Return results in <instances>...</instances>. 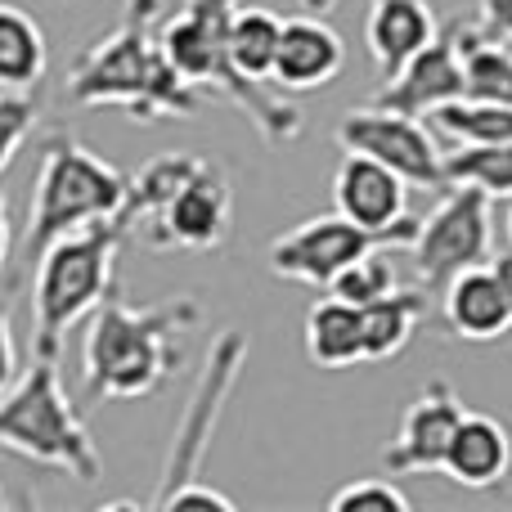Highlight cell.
Here are the masks:
<instances>
[{
	"instance_id": "5",
	"label": "cell",
	"mask_w": 512,
	"mask_h": 512,
	"mask_svg": "<svg viewBox=\"0 0 512 512\" xmlns=\"http://www.w3.org/2000/svg\"><path fill=\"white\" fill-rule=\"evenodd\" d=\"M126 234L117 221L81 225L59 234L32 256V351L59 360L68 333L90 319V310L117 292V252Z\"/></svg>"
},
{
	"instance_id": "20",
	"label": "cell",
	"mask_w": 512,
	"mask_h": 512,
	"mask_svg": "<svg viewBox=\"0 0 512 512\" xmlns=\"http://www.w3.org/2000/svg\"><path fill=\"white\" fill-rule=\"evenodd\" d=\"M427 288H391L387 297L360 306V324H364V360L369 364H387L405 351L418 337V328L427 324Z\"/></svg>"
},
{
	"instance_id": "23",
	"label": "cell",
	"mask_w": 512,
	"mask_h": 512,
	"mask_svg": "<svg viewBox=\"0 0 512 512\" xmlns=\"http://www.w3.org/2000/svg\"><path fill=\"white\" fill-rule=\"evenodd\" d=\"M427 126L450 144H504L512 140V104H490V99L459 95L450 104L432 108Z\"/></svg>"
},
{
	"instance_id": "10",
	"label": "cell",
	"mask_w": 512,
	"mask_h": 512,
	"mask_svg": "<svg viewBox=\"0 0 512 512\" xmlns=\"http://www.w3.org/2000/svg\"><path fill=\"white\" fill-rule=\"evenodd\" d=\"M333 140L342 144V153H364V158L391 167L400 180H409V189H445V153L423 117L364 104L337 122Z\"/></svg>"
},
{
	"instance_id": "8",
	"label": "cell",
	"mask_w": 512,
	"mask_h": 512,
	"mask_svg": "<svg viewBox=\"0 0 512 512\" xmlns=\"http://www.w3.org/2000/svg\"><path fill=\"white\" fill-rule=\"evenodd\" d=\"M495 248V230H490V198L472 185H450V194L418 221L414 239H409V261H414L418 288L441 292L454 274L486 265Z\"/></svg>"
},
{
	"instance_id": "1",
	"label": "cell",
	"mask_w": 512,
	"mask_h": 512,
	"mask_svg": "<svg viewBox=\"0 0 512 512\" xmlns=\"http://www.w3.org/2000/svg\"><path fill=\"white\" fill-rule=\"evenodd\" d=\"M167 0H126L108 36L72 59L68 99L81 108H117L131 122H189L203 104L194 86L171 68L158 45V23Z\"/></svg>"
},
{
	"instance_id": "19",
	"label": "cell",
	"mask_w": 512,
	"mask_h": 512,
	"mask_svg": "<svg viewBox=\"0 0 512 512\" xmlns=\"http://www.w3.org/2000/svg\"><path fill=\"white\" fill-rule=\"evenodd\" d=\"M454 45H459V68H463V95L490 99V104H512V41L495 36L481 23H450Z\"/></svg>"
},
{
	"instance_id": "15",
	"label": "cell",
	"mask_w": 512,
	"mask_h": 512,
	"mask_svg": "<svg viewBox=\"0 0 512 512\" xmlns=\"http://www.w3.org/2000/svg\"><path fill=\"white\" fill-rule=\"evenodd\" d=\"M346 68V45L324 18L301 14L283 18L279 50H274L270 86L283 95H306V90H324L337 81V72Z\"/></svg>"
},
{
	"instance_id": "17",
	"label": "cell",
	"mask_w": 512,
	"mask_h": 512,
	"mask_svg": "<svg viewBox=\"0 0 512 512\" xmlns=\"http://www.w3.org/2000/svg\"><path fill=\"white\" fill-rule=\"evenodd\" d=\"M441 23H436L427 0H369L364 14V50L378 77H391L405 68L427 41H436Z\"/></svg>"
},
{
	"instance_id": "32",
	"label": "cell",
	"mask_w": 512,
	"mask_h": 512,
	"mask_svg": "<svg viewBox=\"0 0 512 512\" xmlns=\"http://www.w3.org/2000/svg\"><path fill=\"white\" fill-rule=\"evenodd\" d=\"M9 248H14V221H9V198H5V189H0V270H5V261H9Z\"/></svg>"
},
{
	"instance_id": "6",
	"label": "cell",
	"mask_w": 512,
	"mask_h": 512,
	"mask_svg": "<svg viewBox=\"0 0 512 512\" xmlns=\"http://www.w3.org/2000/svg\"><path fill=\"white\" fill-rule=\"evenodd\" d=\"M0 450L41 468H59L72 481L104 477V454L77 414L59 378V360L36 355L5 391H0Z\"/></svg>"
},
{
	"instance_id": "34",
	"label": "cell",
	"mask_w": 512,
	"mask_h": 512,
	"mask_svg": "<svg viewBox=\"0 0 512 512\" xmlns=\"http://www.w3.org/2000/svg\"><path fill=\"white\" fill-rule=\"evenodd\" d=\"M9 508V495H5V486H0V512H5Z\"/></svg>"
},
{
	"instance_id": "24",
	"label": "cell",
	"mask_w": 512,
	"mask_h": 512,
	"mask_svg": "<svg viewBox=\"0 0 512 512\" xmlns=\"http://www.w3.org/2000/svg\"><path fill=\"white\" fill-rule=\"evenodd\" d=\"M279 32L283 18L265 5H243L234 9L230 32H225V45H230V63L252 81H270L274 68V50H279Z\"/></svg>"
},
{
	"instance_id": "26",
	"label": "cell",
	"mask_w": 512,
	"mask_h": 512,
	"mask_svg": "<svg viewBox=\"0 0 512 512\" xmlns=\"http://www.w3.org/2000/svg\"><path fill=\"white\" fill-rule=\"evenodd\" d=\"M391 252L396 248H373L364 256H355L351 265H346L342 274H337L333 283H328L324 292H333V297L351 301V306H369V301L387 297L391 288H396V261H391Z\"/></svg>"
},
{
	"instance_id": "14",
	"label": "cell",
	"mask_w": 512,
	"mask_h": 512,
	"mask_svg": "<svg viewBox=\"0 0 512 512\" xmlns=\"http://www.w3.org/2000/svg\"><path fill=\"white\" fill-rule=\"evenodd\" d=\"M333 212L364 230H400L414 221L409 212V180H400L391 167L364 158V153H342L333 171Z\"/></svg>"
},
{
	"instance_id": "31",
	"label": "cell",
	"mask_w": 512,
	"mask_h": 512,
	"mask_svg": "<svg viewBox=\"0 0 512 512\" xmlns=\"http://www.w3.org/2000/svg\"><path fill=\"white\" fill-rule=\"evenodd\" d=\"M481 27H490L495 36H504V41H512V0H477Z\"/></svg>"
},
{
	"instance_id": "21",
	"label": "cell",
	"mask_w": 512,
	"mask_h": 512,
	"mask_svg": "<svg viewBox=\"0 0 512 512\" xmlns=\"http://www.w3.org/2000/svg\"><path fill=\"white\" fill-rule=\"evenodd\" d=\"M306 355L319 369H355L364 364V324L360 306L342 297H319L306 310Z\"/></svg>"
},
{
	"instance_id": "13",
	"label": "cell",
	"mask_w": 512,
	"mask_h": 512,
	"mask_svg": "<svg viewBox=\"0 0 512 512\" xmlns=\"http://www.w3.org/2000/svg\"><path fill=\"white\" fill-rule=\"evenodd\" d=\"M463 95V68H459V45L454 32L441 27L436 41H427L405 68H396L391 77H382V90H373L369 104L387 108V113L405 117H427L432 108L450 104Z\"/></svg>"
},
{
	"instance_id": "2",
	"label": "cell",
	"mask_w": 512,
	"mask_h": 512,
	"mask_svg": "<svg viewBox=\"0 0 512 512\" xmlns=\"http://www.w3.org/2000/svg\"><path fill=\"white\" fill-rule=\"evenodd\" d=\"M203 324L194 297H171L167 306H131L122 292H108L90 310L81 342V387L95 405L144 400L162 391L185 364V333Z\"/></svg>"
},
{
	"instance_id": "35",
	"label": "cell",
	"mask_w": 512,
	"mask_h": 512,
	"mask_svg": "<svg viewBox=\"0 0 512 512\" xmlns=\"http://www.w3.org/2000/svg\"><path fill=\"white\" fill-rule=\"evenodd\" d=\"M508 243H512V207H508Z\"/></svg>"
},
{
	"instance_id": "28",
	"label": "cell",
	"mask_w": 512,
	"mask_h": 512,
	"mask_svg": "<svg viewBox=\"0 0 512 512\" xmlns=\"http://www.w3.org/2000/svg\"><path fill=\"white\" fill-rule=\"evenodd\" d=\"M36 113H41L36 90H0V171L14 162V153L32 135Z\"/></svg>"
},
{
	"instance_id": "33",
	"label": "cell",
	"mask_w": 512,
	"mask_h": 512,
	"mask_svg": "<svg viewBox=\"0 0 512 512\" xmlns=\"http://www.w3.org/2000/svg\"><path fill=\"white\" fill-rule=\"evenodd\" d=\"M490 274L499 279V288H504V297H508V306H512V248L499 252V256H490Z\"/></svg>"
},
{
	"instance_id": "9",
	"label": "cell",
	"mask_w": 512,
	"mask_h": 512,
	"mask_svg": "<svg viewBox=\"0 0 512 512\" xmlns=\"http://www.w3.org/2000/svg\"><path fill=\"white\" fill-rule=\"evenodd\" d=\"M418 221L400 225V230H364V225L346 221L342 212H324L310 221L283 230L279 239L265 252L270 274L288 283H306V288H328L355 256L373 252V248H409Z\"/></svg>"
},
{
	"instance_id": "18",
	"label": "cell",
	"mask_w": 512,
	"mask_h": 512,
	"mask_svg": "<svg viewBox=\"0 0 512 512\" xmlns=\"http://www.w3.org/2000/svg\"><path fill=\"white\" fill-rule=\"evenodd\" d=\"M441 315L450 324L454 337L463 342H499L512 328V306L499 288V279L486 265H472V270L454 274L441 288Z\"/></svg>"
},
{
	"instance_id": "30",
	"label": "cell",
	"mask_w": 512,
	"mask_h": 512,
	"mask_svg": "<svg viewBox=\"0 0 512 512\" xmlns=\"http://www.w3.org/2000/svg\"><path fill=\"white\" fill-rule=\"evenodd\" d=\"M18 378V346H14V324H9V306L0 301V391Z\"/></svg>"
},
{
	"instance_id": "25",
	"label": "cell",
	"mask_w": 512,
	"mask_h": 512,
	"mask_svg": "<svg viewBox=\"0 0 512 512\" xmlns=\"http://www.w3.org/2000/svg\"><path fill=\"white\" fill-rule=\"evenodd\" d=\"M445 185H472L490 203L495 198H512V140L454 144V153H445Z\"/></svg>"
},
{
	"instance_id": "7",
	"label": "cell",
	"mask_w": 512,
	"mask_h": 512,
	"mask_svg": "<svg viewBox=\"0 0 512 512\" xmlns=\"http://www.w3.org/2000/svg\"><path fill=\"white\" fill-rule=\"evenodd\" d=\"M126 180L131 176H122L113 162H104L72 131L45 135L32 185V212H27V256H36L45 243L81 230V225L117 221L126 203Z\"/></svg>"
},
{
	"instance_id": "22",
	"label": "cell",
	"mask_w": 512,
	"mask_h": 512,
	"mask_svg": "<svg viewBox=\"0 0 512 512\" xmlns=\"http://www.w3.org/2000/svg\"><path fill=\"white\" fill-rule=\"evenodd\" d=\"M50 68L45 32L27 9L0 5V90H36Z\"/></svg>"
},
{
	"instance_id": "11",
	"label": "cell",
	"mask_w": 512,
	"mask_h": 512,
	"mask_svg": "<svg viewBox=\"0 0 512 512\" xmlns=\"http://www.w3.org/2000/svg\"><path fill=\"white\" fill-rule=\"evenodd\" d=\"M243 360H248V337H243L239 328H225L212 342V351H207V369H203V378H198L194 400H189L185 418H180V427H176L171 459H167V486L158 490V499L189 486V481H203L198 472H203L207 445H212L216 423H221V414H225V400L239 387ZM158 499H153V504H158Z\"/></svg>"
},
{
	"instance_id": "29",
	"label": "cell",
	"mask_w": 512,
	"mask_h": 512,
	"mask_svg": "<svg viewBox=\"0 0 512 512\" xmlns=\"http://www.w3.org/2000/svg\"><path fill=\"white\" fill-rule=\"evenodd\" d=\"M158 508H167V512H189V508H198V512H234V499L221 495V490H212V486H203V481H189V486L162 495Z\"/></svg>"
},
{
	"instance_id": "4",
	"label": "cell",
	"mask_w": 512,
	"mask_h": 512,
	"mask_svg": "<svg viewBox=\"0 0 512 512\" xmlns=\"http://www.w3.org/2000/svg\"><path fill=\"white\" fill-rule=\"evenodd\" d=\"M239 0H185L180 9H171V18L162 23L158 45L171 59V68L198 90L212 95L221 104H234L243 117L265 135L270 144H292L306 131V113L297 99H288L283 90H274L270 81L243 77L230 63V18Z\"/></svg>"
},
{
	"instance_id": "27",
	"label": "cell",
	"mask_w": 512,
	"mask_h": 512,
	"mask_svg": "<svg viewBox=\"0 0 512 512\" xmlns=\"http://www.w3.org/2000/svg\"><path fill=\"white\" fill-rule=\"evenodd\" d=\"M333 512H409V495L391 477H360L328 499Z\"/></svg>"
},
{
	"instance_id": "16",
	"label": "cell",
	"mask_w": 512,
	"mask_h": 512,
	"mask_svg": "<svg viewBox=\"0 0 512 512\" xmlns=\"http://www.w3.org/2000/svg\"><path fill=\"white\" fill-rule=\"evenodd\" d=\"M512 468V436L499 418L463 409L459 427H454L450 445L441 459V477H450L463 490H495L504 486Z\"/></svg>"
},
{
	"instance_id": "12",
	"label": "cell",
	"mask_w": 512,
	"mask_h": 512,
	"mask_svg": "<svg viewBox=\"0 0 512 512\" xmlns=\"http://www.w3.org/2000/svg\"><path fill=\"white\" fill-rule=\"evenodd\" d=\"M463 400L450 382H427L414 400H409L405 418H400L396 436H391L387 463L391 477H427V472H441V459H445V445H450L454 427L463 418Z\"/></svg>"
},
{
	"instance_id": "3",
	"label": "cell",
	"mask_w": 512,
	"mask_h": 512,
	"mask_svg": "<svg viewBox=\"0 0 512 512\" xmlns=\"http://www.w3.org/2000/svg\"><path fill=\"white\" fill-rule=\"evenodd\" d=\"M117 225L153 252H216L230 234V176L198 153H158L126 180Z\"/></svg>"
}]
</instances>
